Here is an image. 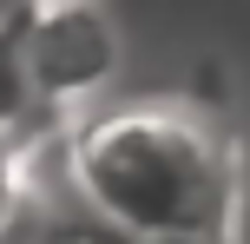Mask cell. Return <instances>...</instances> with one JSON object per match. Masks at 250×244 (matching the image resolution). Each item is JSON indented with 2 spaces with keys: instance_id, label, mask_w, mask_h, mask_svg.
Returning <instances> with one entry per match:
<instances>
[{
  "instance_id": "cell-1",
  "label": "cell",
  "mask_w": 250,
  "mask_h": 244,
  "mask_svg": "<svg viewBox=\"0 0 250 244\" xmlns=\"http://www.w3.org/2000/svg\"><path fill=\"white\" fill-rule=\"evenodd\" d=\"M73 198L125 244L230 238L237 218V145L217 112L185 99H138L60 132Z\"/></svg>"
},
{
  "instance_id": "cell-2",
  "label": "cell",
  "mask_w": 250,
  "mask_h": 244,
  "mask_svg": "<svg viewBox=\"0 0 250 244\" xmlns=\"http://www.w3.org/2000/svg\"><path fill=\"white\" fill-rule=\"evenodd\" d=\"M13 53L40 112H60L119 73V33L92 0H40L33 20L13 33Z\"/></svg>"
},
{
  "instance_id": "cell-3",
  "label": "cell",
  "mask_w": 250,
  "mask_h": 244,
  "mask_svg": "<svg viewBox=\"0 0 250 244\" xmlns=\"http://www.w3.org/2000/svg\"><path fill=\"white\" fill-rule=\"evenodd\" d=\"M46 119L26 92V73H20V53H13V33H0V132L7 139H26V126Z\"/></svg>"
},
{
  "instance_id": "cell-4",
  "label": "cell",
  "mask_w": 250,
  "mask_h": 244,
  "mask_svg": "<svg viewBox=\"0 0 250 244\" xmlns=\"http://www.w3.org/2000/svg\"><path fill=\"white\" fill-rule=\"evenodd\" d=\"M13 165H20V139L0 132V224H7V211H13Z\"/></svg>"
},
{
  "instance_id": "cell-5",
  "label": "cell",
  "mask_w": 250,
  "mask_h": 244,
  "mask_svg": "<svg viewBox=\"0 0 250 244\" xmlns=\"http://www.w3.org/2000/svg\"><path fill=\"white\" fill-rule=\"evenodd\" d=\"M33 7L40 0H0V33H20V26L33 20Z\"/></svg>"
},
{
  "instance_id": "cell-6",
  "label": "cell",
  "mask_w": 250,
  "mask_h": 244,
  "mask_svg": "<svg viewBox=\"0 0 250 244\" xmlns=\"http://www.w3.org/2000/svg\"><path fill=\"white\" fill-rule=\"evenodd\" d=\"M171 244H230V238H171Z\"/></svg>"
}]
</instances>
